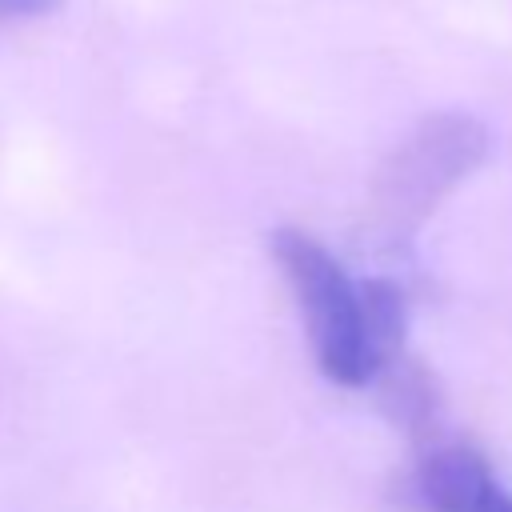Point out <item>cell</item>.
Wrapping results in <instances>:
<instances>
[{
  "instance_id": "obj_1",
  "label": "cell",
  "mask_w": 512,
  "mask_h": 512,
  "mask_svg": "<svg viewBox=\"0 0 512 512\" xmlns=\"http://www.w3.org/2000/svg\"><path fill=\"white\" fill-rule=\"evenodd\" d=\"M268 248L300 304L316 368L340 388H368L404 340V288L384 276L356 280L304 228H276Z\"/></svg>"
},
{
  "instance_id": "obj_2",
  "label": "cell",
  "mask_w": 512,
  "mask_h": 512,
  "mask_svg": "<svg viewBox=\"0 0 512 512\" xmlns=\"http://www.w3.org/2000/svg\"><path fill=\"white\" fill-rule=\"evenodd\" d=\"M492 152V132L472 112H436L424 116L400 148L384 160L376 180V212L392 248H404L428 212L472 176Z\"/></svg>"
},
{
  "instance_id": "obj_3",
  "label": "cell",
  "mask_w": 512,
  "mask_h": 512,
  "mask_svg": "<svg viewBox=\"0 0 512 512\" xmlns=\"http://www.w3.org/2000/svg\"><path fill=\"white\" fill-rule=\"evenodd\" d=\"M404 500L416 512H512L504 476L480 448L460 440H436L416 456Z\"/></svg>"
},
{
  "instance_id": "obj_4",
  "label": "cell",
  "mask_w": 512,
  "mask_h": 512,
  "mask_svg": "<svg viewBox=\"0 0 512 512\" xmlns=\"http://www.w3.org/2000/svg\"><path fill=\"white\" fill-rule=\"evenodd\" d=\"M60 0H0V20H32L56 12Z\"/></svg>"
}]
</instances>
